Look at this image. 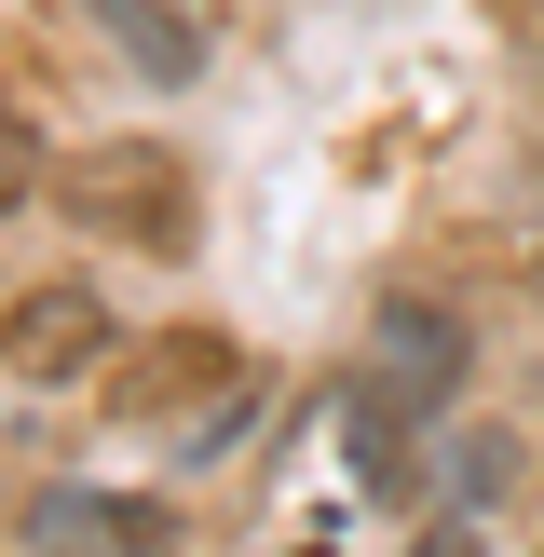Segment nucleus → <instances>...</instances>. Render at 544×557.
I'll use <instances>...</instances> for the list:
<instances>
[{"instance_id": "1", "label": "nucleus", "mask_w": 544, "mask_h": 557, "mask_svg": "<svg viewBox=\"0 0 544 557\" xmlns=\"http://www.w3.org/2000/svg\"><path fill=\"white\" fill-rule=\"evenodd\" d=\"M54 218H69L82 245H123V259H190L205 190H190V163L163 150V136H96V150L54 163Z\"/></svg>"}, {"instance_id": "2", "label": "nucleus", "mask_w": 544, "mask_h": 557, "mask_svg": "<svg viewBox=\"0 0 544 557\" xmlns=\"http://www.w3.org/2000/svg\"><path fill=\"white\" fill-rule=\"evenodd\" d=\"M96 368H123L109 286H96V272H27V286L0 299V381L54 395V381H96Z\"/></svg>"}, {"instance_id": "3", "label": "nucleus", "mask_w": 544, "mask_h": 557, "mask_svg": "<svg viewBox=\"0 0 544 557\" xmlns=\"http://www.w3.org/2000/svg\"><path fill=\"white\" fill-rule=\"evenodd\" d=\"M232 395H245V354L218 341V326H177V341H150V354H123V381H109V408H123L136 435H177V422H232Z\"/></svg>"}, {"instance_id": "4", "label": "nucleus", "mask_w": 544, "mask_h": 557, "mask_svg": "<svg viewBox=\"0 0 544 557\" xmlns=\"http://www.w3.org/2000/svg\"><path fill=\"white\" fill-rule=\"evenodd\" d=\"M14 544H27V557H177V517H163L150 490H96V476H54V490H27Z\"/></svg>"}, {"instance_id": "5", "label": "nucleus", "mask_w": 544, "mask_h": 557, "mask_svg": "<svg viewBox=\"0 0 544 557\" xmlns=\"http://www.w3.org/2000/svg\"><path fill=\"white\" fill-rule=\"evenodd\" d=\"M368 368L395 381L408 408H449L462 381H477V326H462L435 286H381V313H368Z\"/></svg>"}, {"instance_id": "6", "label": "nucleus", "mask_w": 544, "mask_h": 557, "mask_svg": "<svg viewBox=\"0 0 544 557\" xmlns=\"http://www.w3.org/2000/svg\"><path fill=\"white\" fill-rule=\"evenodd\" d=\"M82 14H96V27H109V54H123L136 82H163V96L218 69V27H205V0H82Z\"/></svg>"}, {"instance_id": "7", "label": "nucleus", "mask_w": 544, "mask_h": 557, "mask_svg": "<svg viewBox=\"0 0 544 557\" xmlns=\"http://www.w3.org/2000/svg\"><path fill=\"white\" fill-rule=\"evenodd\" d=\"M408 422H435V408H408L395 381L368 368V395H354V422H341V449H354V476H368L381 504H435V490H422V435H408Z\"/></svg>"}, {"instance_id": "8", "label": "nucleus", "mask_w": 544, "mask_h": 557, "mask_svg": "<svg viewBox=\"0 0 544 557\" xmlns=\"http://www.w3.org/2000/svg\"><path fill=\"white\" fill-rule=\"evenodd\" d=\"M517 476H531V449H517L504 422H490V435H449V462H435V504H449V517H504V504H517Z\"/></svg>"}, {"instance_id": "9", "label": "nucleus", "mask_w": 544, "mask_h": 557, "mask_svg": "<svg viewBox=\"0 0 544 557\" xmlns=\"http://www.w3.org/2000/svg\"><path fill=\"white\" fill-rule=\"evenodd\" d=\"M27 190H54V163H41V123H27V96L0 82V205H27Z\"/></svg>"}, {"instance_id": "10", "label": "nucleus", "mask_w": 544, "mask_h": 557, "mask_svg": "<svg viewBox=\"0 0 544 557\" xmlns=\"http://www.w3.org/2000/svg\"><path fill=\"white\" fill-rule=\"evenodd\" d=\"M408 557H490V517H449V504H435L422 531H408Z\"/></svg>"}, {"instance_id": "11", "label": "nucleus", "mask_w": 544, "mask_h": 557, "mask_svg": "<svg viewBox=\"0 0 544 557\" xmlns=\"http://www.w3.org/2000/svg\"><path fill=\"white\" fill-rule=\"evenodd\" d=\"M531 96H544V27H531Z\"/></svg>"}, {"instance_id": "12", "label": "nucleus", "mask_w": 544, "mask_h": 557, "mask_svg": "<svg viewBox=\"0 0 544 557\" xmlns=\"http://www.w3.org/2000/svg\"><path fill=\"white\" fill-rule=\"evenodd\" d=\"M531 299H544V245H531Z\"/></svg>"}, {"instance_id": "13", "label": "nucleus", "mask_w": 544, "mask_h": 557, "mask_svg": "<svg viewBox=\"0 0 544 557\" xmlns=\"http://www.w3.org/2000/svg\"><path fill=\"white\" fill-rule=\"evenodd\" d=\"M531 557H544V544H531Z\"/></svg>"}]
</instances>
